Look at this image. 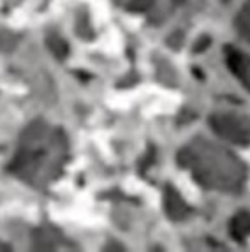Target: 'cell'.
I'll return each mask as SVG.
<instances>
[{
	"label": "cell",
	"mask_w": 250,
	"mask_h": 252,
	"mask_svg": "<svg viewBox=\"0 0 250 252\" xmlns=\"http://www.w3.org/2000/svg\"><path fill=\"white\" fill-rule=\"evenodd\" d=\"M152 4V0H130V7L136 9V11H145Z\"/></svg>",
	"instance_id": "4"
},
{
	"label": "cell",
	"mask_w": 250,
	"mask_h": 252,
	"mask_svg": "<svg viewBox=\"0 0 250 252\" xmlns=\"http://www.w3.org/2000/svg\"><path fill=\"white\" fill-rule=\"evenodd\" d=\"M166 210L169 212V215H171L173 219H180L185 215V205L184 201H182V198H180L178 194L175 192V190L169 187V196L166 198Z\"/></svg>",
	"instance_id": "2"
},
{
	"label": "cell",
	"mask_w": 250,
	"mask_h": 252,
	"mask_svg": "<svg viewBox=\"0 0 250 252\" xmlns=\"http://www.w3.org/2000/svg\"><path fill=\"white\" fill-rule=\"evenodd\" d=\"M233 229L238 233H250V217L247 214H240L234 217L233 220Z\"/></svg>",
	"instance_id": "3"
},
{
	"label": "cell",
	"mask_w": 250,
	"mask_h": 252,
	"mask_svg": "<svg viewBox=\"0 0 250 252\" xmlns=\"http://www.w3.org/2000/svg\"><path fill=\"white\" fill-rule=\"evenodd\" d=\"M212 126L219 134L231 139L234 143L243 141V138L247 136L243 126H240V124H238V118H234V117H213Z\"/></svg>",
	"instance_id": "1"
}]
</instances>
